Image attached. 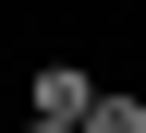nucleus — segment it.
Returning <instances> with one entry per match:
<instances>
[{
  "mask_svg": "<svg viewBox=\"0 0 146 133\" xmlns=\"http://www.w3.org/2000/svg\"><path fill=\"white\" fill-rule=\"evenodd\" d=\"M25 133H85V121H25Z\"/></svg>",
  "mask_w": 146,
  "mask_h": 133,
  "instance_id": "7ed1b4c3",
  "label": "nucleus"
},
{
  "mask_svg": "<svg viewBox=\"0 0 146 133\" xmlns=\"http://www.w3.org/2000/svg\"><path fill=\"white\" fill-rule=\"evenodd\" d=\"M98 97H110L98 73H73V61H49V73L25 85V121H98Z\"/></svg>",
  "mask_w": 146,
  "mask_h": 133,
  "instance_id": "f257e3e1",
  "label": "nucleus"
},
{
  "mask_svg": "<svg viewBox=\"0 0 146 133\" xmlns=\"http://www.w3.org/2000/svg\"><path fill=\"white\" fill-rule=\"evenodd\" d=\"M85 133H146V97H122V85H110V97H98V121H85Z\"/></svg>",
  "mask_w": 146,
  "mask_h": 133,
  "instance_id": "f03ea898",
  "label": "nucleus"
}]
</instances>
